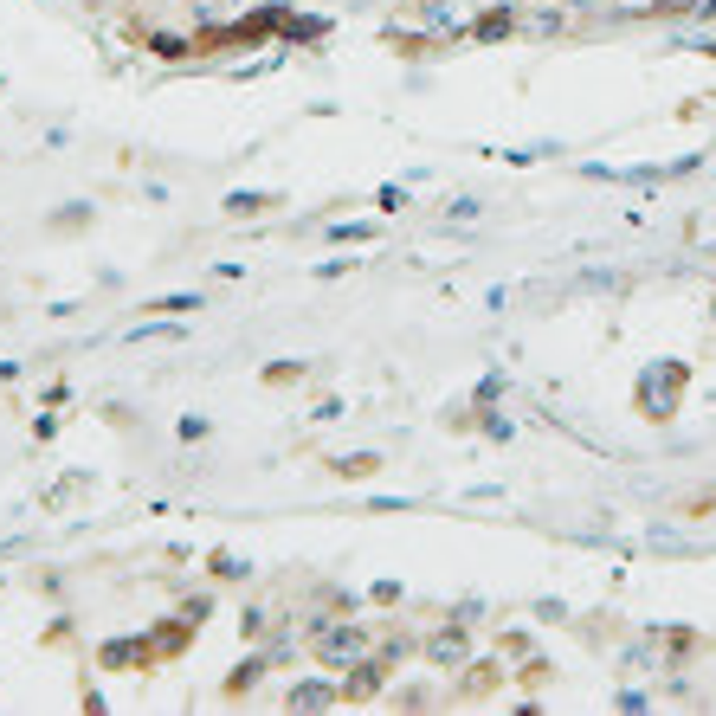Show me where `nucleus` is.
Wrapping results in <instances>:
<instances>
[{"mask_svg":"<svg viewBox=\"0 0 716 716\" xmlns=\"http://www.w3.org/2000/svg\"><path fill=\"white\" fill-rule=\"evenodd\" d=\"M310 652L323 665H355L368 652V626H348V620H310Z\"/></svg>","mask_w":716,"mask_h":716,"instance_id":"obj_1","label":"nucleus"},{"mask_svg":"<svg viewBox=\"0 0 716 716\" xmlns=\"http://www.w3.org/2000/svg\"><path fill=\"white\" fill-rule=\"evenodd\" d=\"M375 691H381V671L355 659V665H348V684H342V697H375Z\"/></svg>","mask_w":716,"mask_h":716,"instance_id":"obj_2","label":"nucleus"},{"mask_svg":"<svg viewBox=\"0 0 716 716\" xmlns=\"http://www.w3.org/2000/svg\"><path fill=\"white\" fill-rule=\"evenodd\" d=\"M342 691H329V684H297L291 691V710H323V703H336Z\"/></svg>","mask_w":716,"mask_h":716,"instance_id":"obj_3","label":"nucleus"},{"mask_svg":"<svg viewBox=\"0 0 716 716\" xmlns=\"http://www.w3.org/2000/svg\"><path fill=\"white\" fill-rule=\"evenodd\" d=\"M433 659H439V665H459V659H465V626H452V632L433 639Z\"/></svg>","mask_w":716,"mask_h":716,"instance_id":"obj_4","label":"nucleus"},{"mask_svg":"<svg viewBox=\"0 0 716 716\" xmlns=\"http://www.w3.org/2000/svg\"><path fill=\"white\" fill-rule=\"evenodd\" d=\"M446 213H452V220H478V213H484V200H478V194H459Z\"/></svg>","mask_w":716,"mask_h":716,"instance_id":"obj_5","label":"nucleus"},{"mask_svg":"<svg viewBox=\"0 0 716 716\" xmlns=\"http://www.w3.org/2000/svg\"><path fill=\"white\" fill-rule=\"evenodd\" d=\"M258 207H271V194H233L227 200V213H258Z\"/></svg>","mask_w":716,"mask_h":716,"instance_id":"obj_6","label":"nucleus"},{"mask_svg":"<svg viewBox=\"0 0 716 716\" xmlns=\"http://www.w3.org/2000/svg\"><path fill=\"white\" fill-rule=\"evenodd\" d=\"M258 678H265V659H252V665H239V671H233V691H246V684H258Z\"/></svg>","mask_w":716,"mask_h":716,"instance_id":"obj_7","label":"nucleus"}]
</instances>
